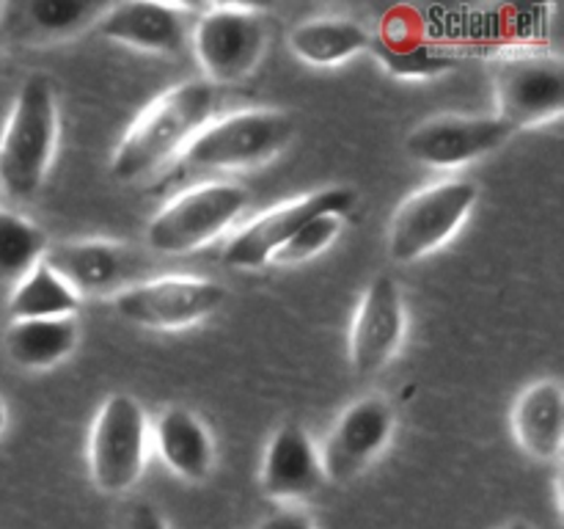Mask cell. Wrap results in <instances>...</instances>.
I'll use <instances>...</instances> for the list:
<instances>
[{
	"label": "cell",
	"mask_w": 564,
	"mask_h": 529,
	"mask_svg": "<svg viewBox=\"0 0 564 529\" xmlns=\"http://www.w3.org/2000/svg\"><path fill=\"white\" fill-rule=\"evenodd\" d=\"M44 262L66 281L75 292H105L119 287L130 276V251L116 242H66L50 248Z\"/></svg>",
	"instance_id": "2e32d148"
},
{
	"label": "cell",
	"mask_w": 564,
	"mask_h": 529,
	"mask_svg": "<svg viewBox=\"0 0 564 529\" xmlns=\"http://www.w3.org/2000/svg\"><path fill=\"white\" fill-rule=\"evenodd\" d=\"M499 119L510 130L545 125L564 110V66L554 55H510L496 66Z\"/></svg>",
	"instance_id": "9c48e42d"
},
{
	"label": "cell",
	"mask_w": 564,
	"mask_h": 529,
	"mask_svg": "<svg viewBox=\"0 0 564 529\" xmlns=\"http://www.w3.org/2000/svg\"><path fill=\"white\" fill-rule=\"evenodd\" d=\"M505 529H532V527H529L527 521H512L510 527H505Z\"/></svg>",
	"instance_id": "83f0119b"
},
{
	"label": "cell",
	"mask_w": 564,
	"mask_h": 529,
	"mask_svg": "<svg viewBox=\"0 0 564 529\" xmlns=\"http://www.w3.org/2000/svg\"><path fill=\"white\" fill-rule=\"evenodd\" d=\"M220 97L209 80H191L154 99L121 138L110 171L119 182H138L180 158L187 143L215 119Z\"/></svg>",
	"instance_id": "6da1fadb"
},
{
	"label": "cell",
	"mask_w": 564,
	"mask_h": 529,
	"mask_svg": "<svg viewBox=\"0 0 564 529\" xmlns=\"http://www.w3.org/2000/svg\"><path fill=\"white\" fill-rule=\"evenodd\" d=\"M290 47L306 64L334 66L372 47V36L352 20H312L292 31Z\"/></svg>",
	"instance_id": "44dd1931"
},
{
	"label": "cell",
	"mask_w": 564,
	"mask_h": 529,
	"mask_svg": "<svg viewBox=\"0 0 564 529\" xmlns=\"http://www.w3.org/2000/svg\"><path fill=\"white\" fill-rule=\"evenodd\" d=\"M356 207V191L350 187H325V191L308 193L295 202L275 207L270 213L259 215L248 226H242L224 248V262L229 268L253 270L262 268L273 259V253L295 235L301 226H306L319 215H347Z\"/></svg>",
	"instance_id": "52a82bcc"
},
{
	"label": "cell",
	"mask_w": 564,
	"mask_h": 529,
	"mask_svg": "<svg viewBox=\"0 0 564 529\" xmlns=\"http://www.w3.org/2000/svg\"><path fill=\"white\" fill-rule=\"evenodd\" d=\"M372 47L378 53V58L386 64V69L400 77L441 75V72H446L452 66L449 55L441 53L427 39L413 33L411 22L402 20V11L400 14L386 17L383 31L375 39Z\"/></svg>",
	"instance_id": "ffe728a7"
},
{
	"label": "cell",
	"mask_w": 564,
	"mask_h": 529,
	"mask_svg": "<svg viewBox=\"0 0 564 529\" xmlns=\"http://www.w3.org/2000/svg\"><path fill=\"white\" fill-rule=\"evenodd\" d=\"M259 529H314V521L303 510H279L264 518Z\"/></svg>",
	"instance_id": "484cf974"
},
{
	"label": "cell",
	"mask_w": 564,
	"mask_h": 529,
	"mask_svg": "<svg viewBox=\"0 0 564 529\" xmlns=\"http://www.w3.org/2000/svg\"><path fill=\"white\" fill-rule=\"evenodd\" d=\"M154 441L165 466L174 468L180 477L198 483L213 468V439L187 408H169L160 413L154 422Z\"/></svg>",
	"instance_id": "ac0fdd59"
},
{
	"label": "cell",
	"mask_w": 564,
	"mask_h": 529,
	"mask_svg": "<svg viewBox=\"0 0 564 529\" xmlns=\"http://www.w3.org/2000/svg\"><path fill=\"white\" fill-rule=\"evenodd\" d=\"M99 31L110 42L152 50V53H174L185 44L187 17L182 6L130 0L105 11Z\"/></svg>",
	"instance_id": "5bb4252c"
},
{
	"label": "cell",
	"mask_w": 564,
	"mask_h": 529,
	"mask_svg": "<svg viewBox=\"0 0 564 529\" xmlns=\"http://www.w3.org/2000/svg\"><path fill=\"white\" fill-rule=\"evenodd\" d=\"M405 331V309L389 273L367 287L350 328V361L356 375H372L391 361Z\"/></svg>",
	"instance_id": "4fadbf2b"
},
{
	"label": "cell",
	"mask_w": 564,
	"mask_h": 529,
	"mask_svg": "<svg viewBox=\"0 0 564 529\" xmlns=\"http://www.w3.org/2000/svg\"><path fill=\"white\" fill-rule=\"evenodd\" d=\"M512 136L499 116H438L408 136L405 149L413 160L435 169L471 163L494 152Z\"/></svg>",
	"instance_id": "7c38bea8"
},
{
	"label": "cell",
	"mask_w": 564,
	"mask_h": 529,
	"mask_svg": "<svg viewBox=\"0 0 564 529\" xmlns=\"http://www.w3.org/2000/svg\"><path fill=\"white\" fill-rule=\"evenodd\" d=\"M47 253L39 226L11 209H0V279H22Z\"/></svg>",
	"instance_id": "603a6c76"
},
{
	"label": "cell",
	"mask_w": 564,
	"mask_h": 529,
	"mask_svg": "<svg viewBox=\"0 0 564 529\" xmlns=\"http://www.w3.org/2000/svg\"><path fill=\"white\" fill-rule=\"evenodd\" d=\"M94 3H77V0H33L28 6V17L39 31L50 36H64V33L77 31L97 14Z\"/></svg>",
	"instance_id": "d4e9b609"
},
{
	"label": "cell",
	"mask_w": 564,
	"mask_h": 529,
	"mask_svg": "<svg viewBox=\"0 0 564 529\" xmlns=\"http://www.w3.org/2000/svg\"><path fill=\"white\" fill-rule=\"evenodd\" d=\"M224 287L209 279H154L147 284L127 287L116 295V312L127 323L143 328H185L209 317L224 303Z\"/></svg>",
	"instance_id": "30bf717a"
},
{
	"label": "cell",
	"mask_w": 564,
	"mask_h": 529,
	"mask_svg": "<svg viewBox=\"0 0 564 529\" xmlns=\"http://www.w3.org/2000/svg\"><path fill=\"white\" fill-rule=\"evenodd\" d=\"M77 303H80V295L42 259L17 281L9 312L14 320L72 317Z\"/></svg>",
	"instance_id": "7402d4cb"
},
{
	"label": "cell",
	"mask_w": 564,
	"mask_h": 529,
	"mask_svg": "<svg viewBox=\"0 0 564 529\" xmlns=\"http://www.w3.org/2000/svg\"><path fill=\"white\" fill-rule=\"evenodd\" d=\"M512 428L523 450L538 461H554L564 441V391L556 380L529 386L516 402Z\"/></svg>",
	"instance_id": "e0dca14e"
},
{
	"label": "cell",
	"mask_w": 564,
	"mask_h": 529,
	"mask_svg": "<svg viewBox=\"0 0 564 529\" xmlns=\"http://www.w3.org/2000/svg\"><path fill=\"white\" fill-rule=\"evenodd\" d=\"M325 483L319 452L301 424H284L262 461V490L270 499H306Z\"/></svg>",
	"instance_id": "9a60e30c"
},
{
	"label": "cell",
	"mask_w": 564,
	"mask_h": 529,
	"mask_svg": "<svg viewBox=\"0 0 564 529\" xmlns=\"http://www.w3.org/2000/svg\"><path fill=\"white\" fill-rule=\"evenodd\" d=\"M77 342L75 317L14 320L6 331V353L25 369H44L72 353Z\"/></svg>",
	"instance_id": "d6986e66"
},
{
	"label": "cell",
	"mask_w": 564,
	"mask_h": 529,
	"mask_svg": "<svg viewBox=\"0 0 564 529\" xmlns=\"http://www.w3.org/2000/svg\"><path fill=\"white\" fill-rule=\"evenodd\" d=\"M127 529H169V523L163 521L158 507H152L149 501H138L127 518Z\"/></svg>",
	"instance_id": "4316f807"
},
{
	"label": "cell",
	"mask_w": 564,
	"mask_h": 529,
	"mask_svg": "<svg viewBox=\"0 0 564 529\" xmlns=\"http://www.w3.org/2000/svg\"><path fill=\"white\" fill-rule=\"evenodd\" d=\"M292 136L295 121L281 110H240L224 119H213L171 163L163 185H180L196 174L268 163L292 141Z\"/></svg>",
	"instance_id": "7a4b0ae2"
},
{
	"label": "cell",
	"mask_w": 564,
	"mask_h": 529,
	"mask_svg": "<svg viewBox=\"0 0 564 529\" xmlns=\"http://www.w3.org/2000/svg\"><path fill=\"white\" fill-rule=\"evenodd\" d=\"M339 229H341L339 215H319V218H312L306 226H301V229H297L295 235L279 248V251L273 253L270 262H281V264L303 262V259L325 251V248L336 240Z\"/></svg>",
	"instance_id": "cb8c5ba5"
},
{
	"label": "cell",
	"mask_w": 564,
	"mask_h": 529,
	"mask_svg": "<svg viewBox=\"0 0 564 529\" xmlns=\"http://www.w3.org/2000/svg\"><path fill=\"white\" fill-rule=\"evenodd\" d=\"M147 413L135 397L113 395L99 408L91 430V461L94 485L105 494H121L141 477L147 461Z\"/></svg>",
	"instance_id": "8992f818"
},
{
	"label": "cell",
	"mask_w": 564,
	"mask_h": 529,
	"mask_svg": "<svg viewBox=\"0 0 564 529\" xmlns=\"http://www.w3.org/2000/svg\"><path fill=\"white\" fill-rule=\"evenodd\" d=\"M477 185L446 180L408 198L389 229V253L397 262H413L444 246L477 204Z\"/></svg>",
	"instance_id": "5b68a950"
},
{
	"label": "cell",
	"mask_w": 564,
	"mask_h": 529,
	"mask_svg": "<svg viewBox=\"0 0 564 529\" xmlns=\"http://www.w3.org/2000/svg\"><path fill=\"white\" fill-rule=\"evenodd\" d=\"M268 31L262 17L242 6H215L193 31L198 64L207 72L209 83H237L262 58Z\"/></svg>",
	"instance_id": "ba28073f"
},
{
	"label": "cell",
	"mask_w": 564,
	"mask_h": 529,
	"mask_svg": "<svg viewBox=\"0 0 564 529\" xmlns=\"http://www.w3.org/2000/svg\"><path fill=\"white\" fill-rule=\"evenodd\" d=\"M248 207V191L235 182H207L165 204L147 229V242L160 253H187L207 246Z\"/></svg>",
	"instance_id": "277c9868"
},
{
	"label": "cell",
	"mask_w": 564,
	"mask_h": 529,
	"mask_svg": "<svg viewBox=\"0 0 564 529\" xmlns=\"http://www.w3.org/2000/svg\"><path fill=\"white\" fill-rule=\"evenodd\" d=\"M58 138V105L50 77L22 83L0 136V185L9 196L31 198L42 187Z\"/></svg>",
	"instance_id": "3957f363"
},
{
	"label": "cell",
	"mask_w": 564,
	"mask_h": 529,
	"mask_svg": "<svg viewBox=\"0 0 564 529\" xmlns=\"http://www.w3.org/2000/svg\"><path fill=\"white\" fill-rule=\"evenodd\" d=\"M391 430H394V411L389 402L378 397L358 400L336 419L334 430L325 439L319 466L323 477L336 485H347L356 479L364 468L372 463V457L389 444Z\"/></svg>",
	"instance_id": "8fae6325"
},
{
	"label": "cell",
	"mask_w": 564,
	"mask_h": 529,
	"mask_svg": "<svg viewBox=\"0 0 564 529\" xmlns=\"http://www.w3.org/2000/svg\"><path fill=\"white\" fill-rule=\"evenodd\" d=\"M3 419H6V408H3V400H0V428H3Z\"/></svg>",
	"instance_id": "f1b7e54d"
}]
</instances>
